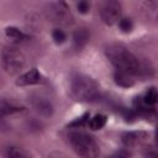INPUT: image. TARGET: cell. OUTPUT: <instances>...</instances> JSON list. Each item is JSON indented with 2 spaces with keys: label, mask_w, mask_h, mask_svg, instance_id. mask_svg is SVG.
<instances>
[{
  "label": "cell",
  "mask_w": 158,
  "mask_h": 158,
  "mask_svg": "<svg viewBox=\"0 0 158 158\" xmlns=\"http://www.w3.org/2000/svg\"><path fill=\"white\" fill-rule=\"evenodd\" d=\"M106 56L118 72L131 75H137L142 72V65L138 58L122 44H111L107 47Z\"/></svg>",
  "instance_id": "cell-1"
},
{
  "label": "cell",
  "mask_w": 158,
  "mask_h": 158,
  "mask_svg": "<svg viewBox=\"0 0 158 158\" xmlns=\"http://www.w3.org/2000/svg\"><path fill=\"white\" fill-rule=\"evenodd\" d=\"M69 143L73 151L81 158H98L100 154V148L94 137L85 132H72L68 136Z\"/></svg>",
  "instance_id": "cell-2"
},
{
  "label": "cell",
  "mask_w": 158,
  "mask_h": 158,
  "mask_svg": "<svg viewBox=\"0 0 158 158\" xmlns=\"http://www.w3.org/2000/svg\"><path fill=\"white\" fill-rule=\"evenodd\" d=\"M70 90L73 96L79 101H93L99 95L98 83L84 74H77L72 79Z\"/></svg>",
  "instance_id": "cell-3"
},
{
  "label": "cell",
  "mask_w": 158,
  "mask_h": 158,
  "mask_svg": "<svg viewBox=\"0 0 158 158\" xmlns=\"http://www.w3.org/2000/svg\"><path fill=\"white\" fill-rule=\"evenodd\" d=\"M1 62L5 72L14 75L20 73L23 69L26 64V58L20 49L12 46H7V47H4L1 52Z\"/></svg>",
  "instance_id": "cell-4"
},
{
  "label": "cell",
  "mask_w": 158,
  "mask_h": 158,
  "mask_svg": "<svg viewBox=\"0 0 158 158\" xmlns=\"http://www.w3.org/2000/svg\"><path fill=\"white\" fill-rule=\"evenodd\" d=\"M46 15L53 23L59 26H68L73 22V15L70 12V9L63 1L49 2L46 7Z\"/></svg>",
  "instance_id": "cell-5"
},
{
  "label": "cell",
  "mask_w": 158,
  "mask_h": 158,
  "mask_svg": "<svg viewBox=\"0 0 158 158\" xmlns=\"http://www.w3.org/2000/svg\"><path fill=\"white\" fill-rule=\"evenodd\" d=\"M121 12H122L121 4L116 0H107L100 7L101 20L106 25H114L118 22L121 19Z\"/></svg>",
  "instance_id": "cell-6"
},
{
  "label": "cell",
  "mask_w": 158,
  "mask_h": 158,
  "mask_svg": "<svg viewBox=\"0 0 158 158\" xmlns=\"http://www.w3.org/2000/svg\"><path fill=\"white\" fill-rule=\"evenodd\" d=\"M32 106L35 107V110L40 115H42L44 117H48V116H51L53 114V105H52V102L48 99L43 98V96L33 98L32 99Z\"/></svg>",
  "instance_id": "cell-7"
},
{
  "label": "cell",
  "mask_w": 158,
  "mask_h": 158,
  "mask_svg": "<svg viewBox=\"0 0 158 158\" xmlns=\"http://www.w3.org/2000/svg\"><path fill=\"white\" fill-rule=\"evenodd\" d=\"M40 80H41V73L38 72V69L31 68L30 70H27L26 73L19 77L16 84L20 86H28V85H35L40 83Z\"/></svg>",
  "instance_id": "cell-8"
},
{
  "label": "cell",
  "mask_w": 158,
  "mask_h": 158,
  "mask_svg": "<svg viewBox=\"0 0 158 158\" xmlns=\"http://www.w3.org/2000/svg\"><path fill=\"white\" fill-rule=\"evenodd\" d=\"M89 37H90V35H89V32H88L86 28H79V30H77L74 32V35H73V41H74L75 47L77 48L84 47L88 43Z\"/></svg>",
  "instance_id": "cell-9"
},
{
  "label": "cell",
  "mask_w": 158,
  "mask_h": 158,
  "mask_svg": "<svg viewBox=\"0 0 158 158\" xmlns=\"http://www.w3.org/2000/svg\"><path fill=\"white\" fill-rule=\"evenodd\" d=\"M115 81L120 86H125V88L132 86L135 84L133 75L127 74V73H123V72H118V70H116V73H115Z\"/></svg>",
  "instance_id": "cell-10"
},
{
  "label": "cell",
  "mask_w": 158,
  "mask_h": 158,
  "mask_svg": "<svg viewBox=\"0 0 158 158\" xmlns=\"http://www.w3.org/2000/svg\"><path fill=\"white\" fill-rule=\"evenodd\" d=\"M157 100H158V95H157L156 88H149L146 91V94L143 95V98H142V102L147 107L148 106H154L156 102H157Z\"/></svg>",
  "instance_id": "cell-11"
},
{
  "label": "cell",
  "mask_w": 158,
  "mask_h": 158,
  "mask_svg": "<svg viewBox=\"0 0 158 158\" xmlns=\"http://www.w3.org/2000/svg\"><path fill=\"white\" fill-rule=\"evenodd\" d=\"M5 35L7 38H10L11 41L14 42H20L25 38V35L17 28V27H14V26H9L5 28Z\"/></svg>",
  "instance_id": "cell-12"
},
{
  "label": "cell",
  "mask_w": 158,
  "mask_h": 158,
  "mask_svg": "<svg viewBox=\"0 0 158 158\" xmlns=\"http://www.w3.org/2000/svg\"><path fill=\"white\" fill-rule=\"evenodd\" d=\"M105 123H106V117L104 115H101V114L95 115L89 121V126H90L91 130H100V128H102L105 126Z\"/></svg>",
  "instance_id": "cell-13"
},
{
  "label": "cell",
  "mask_w": 158,
  "mask_h": 158,
  "mask_svg": "<svg viewBox=\"0 0 158 158\" xmlns=\"http://www.w3.org/2000/svg\"><path fill=\"white\" fill-rule=\"evenodd\" d=\"M6 157L7 158H30L28 154L19 147H9L6 151Z\"/></svg>",
  "instance_id": "cell-14"
},
{
  "label": "cell",
  "mask_w": 158,
  "mask_h": 158,
  "mask_svg": "<svg viewBox=\"0 0 158 158\" xmlns=\"http://www.w3.org/2000/svg\"><path fill=\"white\" fill-rule=\"evenodd\" d=\"M20 110H21V107L15 106L12 104H9L7 101H5L0 105V112L4 114V115H9V114H12V112H16V111H20Z\"/></svg>",
  "instance_id": "cell-15"
},
{
  "label": "cell",
  "mask_w": 158,
  "mask_h": 158,
  "mask_svg": "<svg viewBox=\"0 0 158 158\" xmlns=\"http://www.w3.org/2000/svg\"><path fill=\"white\" fill-rule=\"evenodd\" d=\"M118 27H120V30L122 31V32H131L132 31V27H133V25H132V21L130 20V19H120V21H118Z\"/></svg>",
  "instance_id": "cell-16"
},
{
  "label": "cell",
  "mask_w": 158,
  "mask_h": 158,
  "mask_svg": "<svg viewBox=\"0 0 158 158\" xmlns=\"http://www.w3.org/2000/svg\"><path fill=\"white\" fill-rule=\"evenodd\" d=\"M52 38L54 40L56 43L60 44V43H63V42L67 40V36H65V33H64L60 28H56V30L52 32Z\"/></svg>",
  "instance_id": "cell-17"
},
{
  "label": "cell",
  "mask_w": 158,
  "mask_h": 158,
  "mask_svg": "<svg viewBox=\"0 0 158 158\" xmlns=\"http://www.w3.org/2000/svg\"><path fill=\"white\" fill-rule=\"evenodd\" d=\"M77 7H78V11H79V12L86 14V12L89 11V9H90V4H89L88 1H80V2L77 5Z\"/></svg>",
  "instance_id": "cell-18"
},
{
  "label": "cell",
  "mask_w": 158,
  "mask_h": 158,
  "mask_svg": "<svg viewBox=\"0 0 158 158\" xmlns=\"http://www.w3.org/2000/svg\"><path fill=\"white\" fill-rule=\"evenodd\" d=\"M48 158H68V157L65 154L60 153V152H53V153H51L48 156Z\"/></svg>",
  "instance_id": "cell-19"
},
{
  "label": "cell",
  "mask_w": 158,
  "mask_h": 158,
  "mask_svg": "<svg viewBox=\"0 0 158 158\" xmlns=\"http://www.w3.org/2000/svg\"><path fill=\"white\" fill-rule=\"evenodd\" d=\"M110 158H127V156H126L123 152H118V153H115V154H112Z\"/></svg>",
  "instance_id": "cell-20"
},
{
  "label": "cell",
  "mask_w": 158,
  "mask_h": 158,
  "mask_svg": "<svg viewBox=\"0 0 158 158\" xmlns=\"http://www.w3.org/2000/svg\"><path fill=\"white\" fill-rule=\"evenodd\" d=\"M147 157H148V158H157V154H156L154 151H151V152L147 153Z\"/></svg>",
  "instance_id": "cell-21"
}]
</instances>
